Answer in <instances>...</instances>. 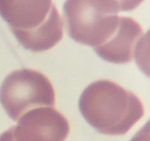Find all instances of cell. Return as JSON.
<instances>
[{
	"mask_svg": "<svg viewBox=\"0 0 150 141\" xmlns=\"http://www.w3.org/2000/svg\"><path fill=\"white\" fill-rule=\"evenodd\" d=\"M122 12L131 11L139 7L144 0H116Z\"/></svg>",
	"mask_w": 150,
	"mask_h": 141,
	"instance_id": "8",
	"label": "cell"
},
{
	"mask_svg": "<svg viewBox=\"0 0 150 141\" xmlns=\"http://www.w3.org/2000/svg\"><path fill=\"white\" fill-rule=\"evenodd\" d=\"M54 7L52 0H0V16L12 32H30L48 20Z\"/></svg>",
	"mask_w": 150,
	"mask_h": 141,
	"instance_id": "5",
	"label": "cell"
},
{
	"mask_svg": "<svg viewBox=\"0 0 150 141\" xmlns=\"http://www.w3.org/2000/svg\"><path fill=\"white\" fill-rule=\"evenodd\" d=\"M116 0H66L63 25L70 38L93 48L106 42L120 23Z\"/></svg>",
	"mask_w": 150,
	"mask_h": 141,
	"instance_id": "2",
	"label": "cell"
},
{
	"mask_svg": "<svg viewBox=\"0 0 150 141\" xmlns=\"http://www.w3.org/2000/svg\"><path fill=\"white\" fill-rule=\"evenodd\" d=\"M18 120L13 129L18 141H64L69 132L66 118L51 107L32 109Z\"/></svg>",
	"mask_w": 150,
	"mask_h": 141,
	"instance_id": "4",
	"label": "cell"
},
{
	"mask_svg": "<svg viewBox=\"0 0 150 141\" xmlns=\"http://www.w3.org/2000/svg\"><path fill=\"white\" fill-rule=\"evenodd\" d=\"M0 104L9 117L18 120L37 107L55 105V90L42 73L23 68L10 73L0 87Z\"/></svg>",
	"mask_w": 150,
	"mask_h": 141,
	"instance_id": "3",
	"label": "cell"
},
{
	"mask_svg": "<svg viewBox=\"0 0 150 141\" xmlns=\"http://www.w3.org/2000/svg\"><path fill=\"white\" fill-rule=\"evenodd\" d=\"M18 42L32 52L50 49L58 43L63 37V21L56 6L48 20L38 29L30 32H12Z\"/></svg>",
	"mask_w": 150,
	"mask_h": 141,
	"instance_id": "7",
	"label": "cell"
},
{
	"mask_svg": "<svg viewBox=\"0 0 150 141\" xmlns=\"http://www.w3.org/2000/svg\"><path fill=\"white\" fill-rule=\"evenodd\" d=\"M79 108L92 127L106 135L125 134L144 114L139 97L109 80L88 85L79 98Z\"/></svg>",
	"mask_w": 150,
	"mask_h": 141,
	"instance_id": "1",
	"label": "cell"
},
{
	"mask_svg": "<svg viewBox=\"0 0 150 141\" xmlns=\"http://www.w3.org/2000/svg\"><path fill=\"white\" fill-rule=\"evenodd\" d=\"M144 38L143 28L136 21L130 17L120 16L118 27L114 35L94 50L105 61L125 64L135 58L139 43Z\"/></svg>",
	"mask_w": 150,
	"mask_h": 141,
	"instance_id": "6",
	"label": "cell"
}]
</instances>
